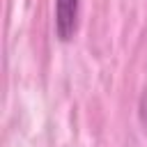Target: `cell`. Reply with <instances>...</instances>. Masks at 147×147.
Masks as SVG:
<instances>
[{
  "label": "cell",
  "mask_w": 147,
  "mask_h": 147,
  "mask_svg": "<svg viewBox=\"0 0 147 147\" xmlns=\"http://www.w3.org/2000/svg\"><path fill=\"white\" fill-rule=\"evenodd\" d=\"M80 0H55V34L60 41H69L76 32Z\"/></svg>",
  "instance_id": "6da1fadb"
}]
</instances>
